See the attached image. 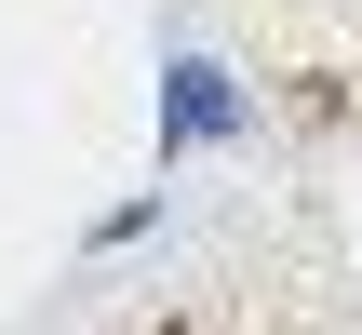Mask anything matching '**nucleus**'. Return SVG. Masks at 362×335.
Instances as JSON below:
<instances>
[{"label": "nucleus", "mask_w": 362, "mask_h": 335, "mask_svg": "<svg viewBox=\"0 0 362 335\" xmlns=\"http://www.w3.org/2000/svg\"><path fill=\"white\" fill-rule=\"evenodd\" d=\"M215 134H242V81H228V67H175V94H161V161H175V148H215Z\"/></svg>", "instance_id": "nucleus-1"}]
</instances>
